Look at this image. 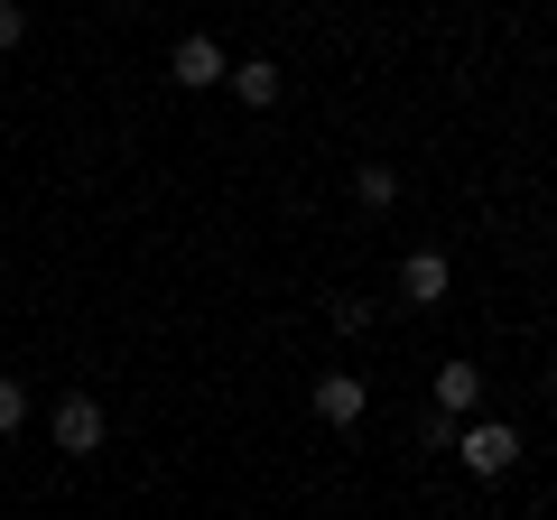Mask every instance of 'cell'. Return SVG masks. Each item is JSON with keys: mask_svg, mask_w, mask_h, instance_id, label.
<instances>
[{"mask_svg": "<svg viewBox=\"0 0 557 520\" xmlns=\"http://www.w3.org/2000/svg\"><path fill=\"white\" fill-rule=\"evenodd\" d=\"M548 381H557V372H548Z\"/></svg>", "mask_w": 557, "mask_h": 520, "instance_id": "13", "label": "cell"}, {"mask_svg": "<svg viewBox=\"0 0 557 520\" xmlns=\"http://www.w3.org/2000/svg\"><path fill=\"white\" fill-rule=\"evenodd\" d=\"M10 428H28V381L0 372V437H10Z\"/></svg>", "mask_w": 557, "mask_h": 520, "instance_id": "9", "label": "cell"}, {"mask_svg": "<svg viewBox=\"0 0 557 520\" xmlns=\"http://www.w3.org/2000/svg\"><path fill=\"white\" fill-rule=\"evenodd\" d=\"M437 409H446V419H474V409H483V372H474V362H437Z\"/></svg>", "mask_w": 557, "mask_h": 520, "instance_id": "6", "label": "cell"}, {"mask_svg": "<svg viewBox=\"0 0 557 520\" xmlns=\"http://www.w3.org/2000/svg\"><path fill=\"white\" fill-rule=\"evenodd\" d=\"M335 335H372V298H335Z\"/></svg>", "mask_w": 557, "mask_h": 520, "instance_id": "11", "label": "cell"}, {"mask_svg": "<svg viewBox=\"0 0 557 520\" xmlns=\"http://www.w3.org/2000/svg\"><path fill=\"white\" fill-rule=\"evenodd\" d=\"M20 38H28V0H0V57H10Z\"/></svg>", "mask_w": 557, "mask_h": 520, "instance_id": "12", "label": "cell"}, {"mask_svg": "<svg viewBox=\"0 0 557 520\" xmlns=\"http://www.w3.org/2000/svg\"><path fill=\"white\" fill-rule=\"evenodd\" d=\"M362 409H372V391L354 372H317V419L325 428H362Z\"/></svg>", "mask_w": 557, "mask_h": 520, "instance_id": "5", "label": "cell"}, {"mask_svg": "<svg viewBox=\"0 0 557 520\" xmlns=\"http://www.w3.org/2000/svg\"><path fill=\"white\" fill-rule=\"evenodd\" d=\"M102 437H112V428H102V400L94 391H65L57 400V446L65 456H102Z\"/></svg>", "mask_w": 557, "mask_h": 520, "instance_id": "4", "label": "cell"}, {"mask_svg": "<svg viewBox=\"0 0 557 520\" xmlns=\"http://www.w3.org/2000/svg\"><path fill=\"white\" fill-rule=\"evenodd\" d=\"M456 456H465V474H511V465H520V428L511 419H465L456 428Z\"/></svg>", "mask_w": 557, "mask_h": 520, "instance_id": "1", "label": "cell"}, {"mask_svg": "<svg viewBox=\"0 0 557 520\" xmlns=\"http://www.w3.org/2000/svg\"><path fill=\"white\" fill-rule=\"evenodd\" d=\"M354 196H362V205H399V168H381V159H372V168L354 177Z\"/></svg>", "mask_w": 557, "mask_h": 520, "instance_id": "8", "label": "cell"}, {"mask_svg": "<svg viewBox=\"0 0 557 520\" xmlns=\"http://www.w3.org/2000/svg\"><path fill=\"white\" fill-rule=\"evenodd\" d=\"M223 75H233V57H223V38H205V28L168 47V84H186V94H205V84H223Z\"/></svg>", "mask_w": 557, "mask_h": 520, "instance_id": "2", "label": "cell"}, {"mask_svg": "<svg viewBox=\"0 0 557 520\" xmlns=\"http://www.w3.org/2000/svg\"><path fill=\"white\" fill-rule=\"evenodd\" d=\"M456 428H465V419H446V409H428V419H418V446H446V456H456Z\"/></svg>", "mask_w": 557, "mask_h": 520, "instance_id": "10", "label": "cell"}, {"mask_svg": "<svg viewBox=\"0 0 557 520\" xmlns=\"http://www.w3.org/2000/svg\"><path fill=\"white\" fill-rule=\"evenodd\" d=\"M223 84H233V94H242V102H251V112H270V102H278V94H288V75H278V65H270V57H242V65H233V75H223Z\"/></svg>", "mask_w": 557, "mask_h": 520, "instance_id": "7", "label": "cell"}, {"mask_svg": "<svg viewBox=\"0 0 557 520\" xmlns=\"http://www.w3.org/2000/svg\"><path fill=\"white\" fill-rule=\"evenodd\" d=\"M456 298V260L446 251H409L399 260V307H446Z\"/></svg>", "mask_w": 557, "mask_h": 520, "instance_id": "3", "label": "cell"}]
</instances>
